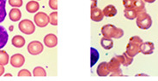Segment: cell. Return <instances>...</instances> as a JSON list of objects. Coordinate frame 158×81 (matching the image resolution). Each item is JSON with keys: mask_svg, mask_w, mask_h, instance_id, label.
Masks as SVG:
<instances>
[{"mask_svg": "<svg viewBox=\"0 0 158 81\" xmlns=\"http://www.w3.org/2000/svg\"><path fill=\"white\" fill-rule=\"evenodd\" d=\"M26 43V40L23 36L21 35H16L12 38L11 44L13 46L16 47V48H23Z\"/></svg>", "mask_w": 158, "mask_h": 81, "instance_id": "11", "label": "cell"}, {"mask_svg": "<svg viewBox=\"0 0 158 81\" xmlns=\"http://www.w3.org/2000/svg\"><path fill=\"white\" fill-rule=\"evenodd\" d=\"M102 34L103 35V37H106L108 39H119L123 36V31L119 28L111 25V24H107V25H104L102 27L101 30Z\"/></svg>", "mask_w": 158, "mask_h": 81, "instance_id": "1", "label": "cell"}, {"mask_svg": "<svg viewBox=\"0 0 158 81\" xmlns=\"http://www.w3.org/2000/svg\"><path fill=\"white\" fill-rule=\"evenodd\" d=\"M4 76H5V77H12V74L11 73H6Z\"/></svg>", "mask_w": 158, "mask_h": 81, "instance_id": "26", "label": "cell"}, {"mask_svg": "<svg viewBox=\"0 0 158 81\" xmlns=\"http://www.w3.org/2000/svg\"><path fill=\"white\" fill-rule=\"evenodd\" d=\"M118 66H119V61H117V57L112 58L110 62L108 63L109 70L112 74V76H118V74H120V71L118 69Z\"/></svg>", "mask_w": 158, "mask_h": 81, "instance_id": "7", "label": "cell"}, {"mask_svg": "<svg viewBox=\"0 0 158 81\" xmlns=\"http://www.w3.org/2000/svg\"><path fill=\"white\" fill-rule=\"evenodd\" d=\"M33 75L34 76H36V77H38V76H47V72H46V70L44 69L42 67H36L34 68V71H33Z\"/></svg>", "mask_w": 158, "mask_h": 81, "instance_id": "19", "label": "cell"}, {"mask_svg": "<svg viewBox=\"0 0 158 81\" xmlns=\"http://www.w3.org/2000/svg\"><path fill=\"white\" fill-rule=\"evenodd\" d=\"M43 44L40 41L35 40V41H31L28 44V53L33 56H37L40 55L42 51H43Z\"/></svg>", "mask_w": 158, "mask_h": 81, "instance_id": "4", "label": "cell"}, {"mask_svg": "<svg viewBox=\"0 0 158 81\" xmlns=\"http://www.w3.org/2000/svg\"><path fill=\"white\" fill-rule=\"evenodd\" d=\"M100 58V54L98 50L95 48L91 47L90 48V68H93V66L95 65V63L98 62Z\"/></svg>", "mask_w": 158, "mask_h": 81, "instance_id": "15", "label": "cell"}, {"mask_svg": "<svg viewBox=\"0 0 158 81\" xmlns=\"http://www.w3.org/2000/svg\"><path fill=\"white\" fill-rule=\"evenodd\" d=\"M101 45H102L103 49L108 50L113 48V46H114V42H113V40L111 39L103 37L102 39H101Z\"/></svg>", "mask_w": 158, "mask_h": 81, "instance_id": "16", "label": "cell"}, {"mask_svg": "<svg viewBox=\"0 0 158 81\" xmlns=\"http://www.w3.org/2000/svg\"><path fill=\"white\" fill-rule=\"evenodd\" d=\"M10 62V56L6 51L0 50V65H7Z\"/></svg>", "mask_w": 158, "mask_h": 81, "instance_id": "18", "label": "cell"}, {"mask_svg": "<svg viewBox=\"0 0 158 81\" xmlns=\"http://www.w3.org/2000/svg\"><path fill=\"white\" fill-rule=\"evenodd\" d=\"M48 4H49V7L52 10H57V9H58V1L57 0H49Z\"/></svg>", "mask_w": 158, "mask_h": 81, "instance_id": "22", "label": "cell"}, {"mask_svg": "<svg viewBox=\"0 0 158 81\" xmlns=\"http://www.w3.org/2000/svg\"><path fill=\"white\" fill-rule=\"evenodd\" d=\"M48 16H49V23L52 26H57L58 25V12H52Z\"/></svg>", "mask_w": 158, "mask_h": 81, "instance_id": "20", "label": "cell"}, {"mask_svg": "<svg viewBox=\"0 0 158 81\" xmlns=\"http://www.w3.org/2000/svg\"><path fill=\"white\" fill-rule=\"evenodd\" d=\"M103 15L104 16H106V17H113V16H114L116 14H117V10L115 8L114 5H107L106 6L105 8L103 9Z\"/></svg>", "mask_w": 158, "mask_h": 81, "instance_id": "14", "label": "cell"}, {"mask_svg": "<svg viewBox=\"0 0 158 81\" xmlns=\"http://www.w3.org/2000/svg\"><path fill=\"white\" fill-rule=\"evenodd\" d=\"M18 76H19V77H23V76H28V77H30V76H31V73L27 69H22L19 71Z\"/></svg>", "mask_w": 158, "mask_h": 81, "instance_id": "23", "label": "cell"}, {"mask_svg": "<svg viewBox=\"0 0 158 81\" xmlns=\"http://www.w3.org/2000/svg\"><path fill=\"white\" fill-rule=\"evenodd\" d=\"M19 30L23 33L27 35L33 34L35 31V26L33 21H31L30 20L25 19L23 21H21L18 25Z\"/></svg>", "mask_w": 158, "mask_h": 81, "instance_id": "2", "label": "cell"}, {"mask_svg": "<svg viewBox=\"0 0 158 81\" xmlns=\"http://www.w3.org/2000/svg\"><path fill=\"white\" fill-rule=\"evenodd\" d=\"M9 16H10V21H20L21 17H22V12L18 8H13L10 10Z\"/></svg>", "mask_w": 158, "mask_h": 81, "instance_id": "13", "label": "cell"}, {"mask_svg": "<svg viewBox=\"0 0 158 81\" xmlns=\"http://www.w3.org/2000/svg\"><path fill=\"white\" fill-rule=\"evenodd\" d=\"M4 73V68L3 65H0V76H2Z\"/></svg>", "mask_w": 158, "mask_h": 81, "instance_id": "25", "label": "cell"}, {"mask_svg": "<svg viewBox=\"0 0 158 81\" xmlns=\"http://www.w3.org/2000/svg\"><path fill=\"white\" fill-rule=\"evenodd\" d=\"M90 18L95 22H100V21H102L103 18H104V15H103L102 10H100L99 8H97V7L91 8Z\"/></svg>", "mask_w": 158, "mask_h": 81, "instance_id": "8", "label": "cell"}, {"mask_svg": "<svg viewBox=\"0 0 158 81\" xmlns=\"http://www.w3.org/2000/svg\"><path fill=\"white\" fill-rule=\"evenodd\" d=\"M34 21L36 26L39 27H45L49 23V16L44 12H38L34 17Z\"/></svg>", "mask_w": 158, "mask_h": 81, "instance_id": "3", "label": "cell"}, {"mask_svg": "<svg viewBox=\"0 0 158 81\" xmlns=\"http://www.w3.org/2000/svg\"><path fill=\"white\" fill-rule=\"evenodd\" d=\"M44 44L48 48H54L58 44V38L53 33H49L44 37Z\"/></svg>", "mask_w": 158, "mask_h": 81, "instance_id": "6", "label": "cell"}, {"mask_svg": "<svg viewBox=\"0 0 158 81\" xmlns=\"http://www.w3.org/2000/svg\"><path fill=\"white\" fill-rule=\"evenodd\" d=\"M9 4L11 7L19 8L23 5V0H9Z\"/></svg>", "mask_w": 158, "mask_h": 81, "instance_id": "21", "label": "cell"}, {"mask_svg": "<svg viewBox=\"0 0 158 81\" xmlns=\"http://www.w3.org/2000/svg\"><path fill=\"white\" fill-rule=\"evenodd\" d=\"M96 73L99 76L101 77H105L110 73V70H109V67H108V63L106 62L100 63L98 66L97 69H96Z\"/></svg>", "mask_w": 158, "mask_h": 81, "instance_id": "9", "label": "cell"}, {"mask_svg": "<svg viewBox=\"0 0 158 81\" xmlns=\"http://www.w3.org/2000/svg\"><path fill=\"white\" fill-rule=\"evenodd\" d=\"M10 65L14 68H21L23 67L25 62V58L22 54H15L10 57Z\"/></svg>", "mask_w": 158, "mask_h": 81, "instance_id": "5", "label": "cell"}, {"mask_svg": "<svg viewBox=\"0 0 158 81\" xmlns=\"http://www.w3.org/2000/svg\"><path fill=\"white\" fill-rule=\"evenodd\" d=\"M9 34L4 27L0 26V50L4 48L8 42Z\"/></svg>", "mask_w": 158, "mask_h": 81, "instance_id": "10", "label": "cell"}, {"mask_svg": "<svg viewBox=\"0 0 158 81\" xmlns=\"http://www.w3.org/2000/svg\"><path fill=\"white\" fill-rule=\"evenodd\" d=\"M38 1H39V0H38Z\"/></svg>", "mask_w": 158, "mask_h": 81, "instance_id": "27", "label": "cell"}, {"mask_svg": "<svg viewBox=\"0 0 158 81\" xmlns=\"http://www.w3.org/2000/svg\"><path fill=\"white\" fill-rule=\"evenodd\" d=\"M40 9V4L37 1H29L28 4H26V10L28 13H31V14H34V13H36L38 12Z\"/></svg>", "mask_w": 158, "mask_h": 81, "instance_id": "12", "label": "cell"}, {"mask_svg": "<svg viewBox=\"0 0 158 81\" xmlns=\"http://www.w3.org/2000/svg\"><path fill=\"white\" fill-rule=\"evenodd\" d=\"M5 4H6V0H0V23L3 22L6 17Z\"/></svg>", "mask_w": 158, "mask_h": 81, "instance_id": "17", "label": "cell"}, {"mask_svg": "<svg viewBox=\"0 0 158 81\" xmlns=\"http://www.w3.org/2000/svg\"><path fill=\"white\" fill-rule=\"evenodd\" d=\"M97 7V0H91V8Z\"/></svg>", "mask_w": 158, "mask_h": 81, "instance_id": "24", "label": "cell"}]
</instances>
